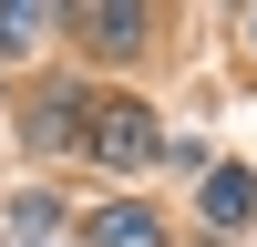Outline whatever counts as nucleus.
Here are the masks:
<instances>
[{
    "label": "nucleus",
    "instance_id": "nucleus-1",
    "mask_svg": "<svg viewBox=\"0 0 257 247\" xmlns=\"http://www.w3.org/2000/svg\"><path fill=\"white\" fill-rule=\"evenodd\" d=\"M93 155L134 175V165H155V155H165V124L144 113V103H103V113H93Z\"/></svg>",
    "mask_w": 257,
    "mask_h": 247
},
{
    "label": "nucleus",
    "instance_id": "nucleus-2",
    "mask_svg": "<svg viewBox=\"0 0 257 247\" xmlns=\"http://www.w3.org/2000/svg\"><path fill=\"white\" fill-rule=\"evenodd\" d=\"M206 226H257V175L247 165H206Z\"/></svg>",
    "mask_w": 257,
    "mask_h": 247
},
{
    "label": "nucleus",
    "instance_id": "nucleus-3",
    "mask_svg": "<svg viewBox=\"0 0 257 247\" xmlns=\"http://www.w3.org/2000/svg\"><path fill=\"white\" fill-rule=\"evenodd\" d=\"M93 247H165V216H155V206H103V216H93Z\"/></svg>",
    "mask_w": 257,
    "mask_h": 247
},
{
    "label": "nucleus",
    "instance_id": "nucleus-4",
    "mask_svg": "<svg viewBox=\"0 0 257 247\" xmlns=\"http://www.w3.org/2000/svg\"><path fill=\"white\" fill-rule=\"evenodd\" d=\"M31 144H41V155L82 144V93H41V103H31Z\"/></svg>",
    "mask_w": 257,
    "mask_h": 247
},
{
    "label": "nucleus",
    "instance_id": "nucleus-5",
    "mask_svg": "<svg viewBox=\"0 0 257 247\" xmlns=\"http://www.w3.org/2000/svg\"><path fill=\"white\" fill-rule=\"evenodd\" d=\"M82 41H103V52H134V41H144V11L103 0V11H82Z\"/></svg>",
    "mask_w": 257,
    "mask_h": 247
},
{
    "label": "nucleus",
    "instance_id": "nucleus-6",
    "mask_svg": "<svg viewBox=\"0 0 257 247\" xmlns=\"http://www.w3.org/2000/svg\"><path fill=\"white\" fill-rule=\"evenodd\" d=\"M0 226H11L21 247H41V237L62 226V206H52V196H11V206H0Z\"/></svg>",
    "mask_w": 257,
    "mask_h": 247
},
{
    "label": "nucleus",
    "instance_id": "nucleus-7",
    "mask_svg": "<svg viewBox=\"0 0 257 247\" xmlns=\"http://www.w3.org/2000/svg\"><path fill=\"white\" fill-rule=\"evenodd\" d=\"M155 165H175V175H206V144H196V134H165V155H155Z\"/></svg>",
    "mask_w": 257,
    "mask_h": 247
},
{
    "label": "nucleus",
    "instance_id": "nucleus-8",
    "mask_svg": "<svg viewBox=\"0 0 257 247\" xmlns=\"http://www.w3.org/2000/svg\"><path fill=\"white\" fill-rule=\"evenodd\" d=\"M21 41H41V11H0V52H21Z\"/></svg>",
    "mask_w": 257,
    "mask_h": 247
},
{
    "label": "nucleus",
    "instance_id": "nucleus-9",
    "mask_svg": "<svg viewBox=\"0 0 257 247\" xmlns=\"http://www.w3.org/2000/svg\"><path fill=\"white\" fill-rule=\"evenodd\" d=\"M247 41H257V11H247Z\"/></svg>",
    "mask_w": 257,
    "mask_h": 247
}]
</instances>
